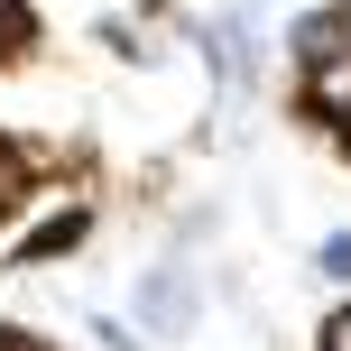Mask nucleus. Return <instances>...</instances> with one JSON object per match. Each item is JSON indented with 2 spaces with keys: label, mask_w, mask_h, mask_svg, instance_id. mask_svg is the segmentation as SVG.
I'll return each instance as SVG.
<instances>
[{
  "label": "nucleus",
  "mask_w": 351,
  "mask_h": 351,
  "mask_svg": "<svg viewBox=\"0 0 351 351\" xmlns=\"http://www.w3.org/2000/svg\"><path fill=\"white\" fill-rule=\"evenodd\" d=\"M139 324H148V333H185V324H194V278L176 259H158L139 278Z\"/></svg>",
  "instance_id": "obj_1"
},
{
  "label": "nucleus",
  "mask_w": 351,
  "mask_h": 351,
  "mask_svg": "<svg viewBox=\"0 0 351 351\" xmlns=\"http://www.w3.org/2000/svg\"><path fill=\"white\" fill-rule=\"evenodd\" d=\"M296 56H305V74L342 65V56H351V10H305L296 19Z\"/></svg>",
  "instance_id": "obj_2"
},
{
  "label": "nucleus",
  "mask_w": 351,
  "mask_h": 351,
  "mask_svg": "<svg viewBox=\"0 0 351 351\" xmlns=\"http://www.w3.org/2000/svg\"><path fill=\"white\" fill-rule=\"evenodd\" d=\"M84 231H93V213H84V204H65L56 222H37L28 241H19V259H56V250H65V241H84Z\"/></svg>",
  "instance_id": "obj_3"
},
{
  "label": "nucleus",
  "mask_w": 351,
  "mask_h": 351,
  "mask_svg": "<svg viewBox=\"0 0 351 351\" xmlns=\"http://www.w3.org/2000/svg\"><path fill=\"white\" fill-rule=\"evenodd\" d=\"M28 28H37V19H28V0H0V56H19V47H28Z\"/></svg>",
  "instance_id": "obj_4"
},
{
  "label": "nucleus",
  "mask_w": 351,
  "mask_h": 351,
  "mask_svg": "<svg viewBox=\"0 0 351 351\" xmlns=\"http://www.w3.org/2000/svg\"><path fill=\"white\" fill-rule=\"evenodd\" d=\"M315 268H324V278H333V287H351V231H333V241L315 250Z\"/></svg>",
  "instance_id": "obj_5"
},
{
  "label": "nucleus",
  "mask_w": 351,
  "mask_h": 351,
  "mask_svg": "<svg viewBox=\"0 0 351 351\" xmlns=\"http://www.w3.org/2000/svg\"><path fill=\"white\" fill-rule=\"evenodd\" d=\"M324 351H351V305H342L333 324H324Z\"/></svg>",
  "instance_id": "obj_6"
},
{
  "label": "nucleus",
  "mask_w": 351,
  "mask_h": 351,
  "mask_svg": "<svg viewBox=\"0 0 351 351\" xmlns=\"http://www.w3.org/2000/svg\"><path fill=\"white\" fill-rule=\"evenodd\" d=\"M0 351H37V342H19V333H0Z\"/></svg>",
  "instance_id": "obj_7"
}]
</instances>
